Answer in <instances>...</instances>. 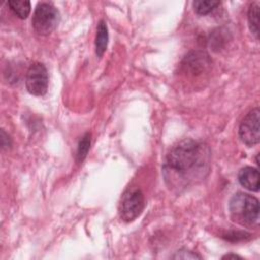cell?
Listing matches in <instances>:
<instances>
[{
	"label": "cell",
	"instance_id": "obj_1",
	"mask_svg": "<svg viewBox=\"0 0 260 260\" xmlns=\"http://www.w3.org/2000/svg\"><path fill=\"white\" fill-rule=\"evenodd\" d=\"M210 169V149L207 144L184 139L168 152L162 175L168 187L181 192L202 181Z\"/></svg>",
	"mask_w": 260,
	"mask_h": 260
},
{
	"label": "cell",
	"instance_id": "obj_2",
	"mask_svg": "<svg viewBox=\"0 0 260 260\" xmlns=\"http://www.w3.org/2000/svg\"><path fill=\"white\" fill-rule=\"evenodd\" d=\"M229 209L234 221L243 225L259 222V200L246 193H237L230 200Z\"/></svg>",
	"mask_w": 260,
	"mask_h": 260
},
{
	"label": "cell",
	"instance_id": "obj_3",
	"mask_svg": "<svg viewBox=\"0 0 260 260\" xmlns=\"http://www.w3.org/2000/svg\"><path fill=\"white\" fill-rule=\"evenodd\" d=\"M60 21L58 9L51 3L41 2L37 5L31 23L34 30L41 36H48L55 30Z\"/></svg>",
	"mask_w": 260,
	"mask_h": 260
},
{
	"label": "cell",
	"instance_id": "obj_4",
	"mask_svg": "<svg viewBox=\"0 0 260 260\" xmlns=\"http://www.w3.org/2000/svg\"><path fill=\"white\" fill-rule=\"evenodd\" d=\"M144 195L139 188H129L122 195L119 204V214L123 221L130 222L136 219L144 208Z\"/></svg>",
	"mask_w": 260,
	"mask_h": 260
},
{
	"label": "cell",
	"instance_id": "obj_5",
	"mask_svg": "<svg viewBox=\"0 0 260 260\" xmlns=\"http://www.w3.org/2000/svg\"><path fill=\"white\" fill-rule=\"evenodd\" d=\"M239 137L247 146H253L260 140V110L252 109L239 126Z\"/></svg>",
	"mask_w": 260,
	"mask_h": 260
},
{
	"label": "cell",
	"instance_id": "obj_6",
	"mask_svg": "<svg viewBox=\"0 0 260 260\" xmlns=\"http://www.w3.org/2000/svg\"><path fill=\"white\" fill-rule=\"evenodd\" d=\"M49 84V76L47 68L44 64L32 63L25 74V86L27 91L37 96H42L47 92Z\"/></svg>",
	"mask_w": 260,
	"mask_h": 260
},
{
	"label": "cell",
	"instance_id": "obj_7",
	"mask_svg": "<svg viewBox=\"0 0 260 260\" xmlns=\"http://www.w3.org/2000/svg\"><path fill=\"white\" fill-rule=\"evenodd\" d=\"M181 65L186 74L197 76L209 68L211 60L203 51H192L185 56Z\"/></svg>",
	"mask_w": 260,
	"mask_h": 260
},
{
	"label": "cell",
	"instance_id": "obj_8",
	"mask_svg": "<svg viewBox=\"0 0 260 260\" xmlns=\"http://www.w3.org/2000/svg\"><path fill=\"white\" fill-rule=\"evenodd\" d=\"M239 183L247 190L258 192L259 191V171L253 167H245L239 171L238 174Z\"/></svg>",
	"mask_w": 260,
	"mask_h": 260
},
{
	"label": "cell",
	"instance_id": "obj_9",
	"mask_svg": "<svg viewBox=\"0 0 260 260\" xmlns=\"http://www.w3.org/2000/svg\"><path fill=\"white\" fill-rule=\"evenodd\" d=\"M108 26L105 20H101L96 26V36H95V54L101 58L107 50L108 47Z\"/></svg>",
	"mask_w": 260,
	"mask_h": 260
},
{
	"label": "cell",
	"instance_id": "obj_10",
	"mask_svg": "<svg viewBox=\"0 0 260 260\" xmlns=\"http://www.w3.org/2000/svg\"><path fill=\"white\" fill-rule=\"evenodd\" d=\"M259 2L254 1L250 4L248 9V23L251 32L258 40L259 38Z\"/></svg>",
	"mask_w": 260,
	"mask_h": 260
},
{
	"label": "cell",
	"instance_id": "obj_11",
	"mask_svg": "<svg viewBox=\"0 0 260 260\" xmlns=\"http://www.w3.org/2000/svg\"><path fill=\"white\" fill-rule=\"evenodd\" d=\"M10 10L19 18L25 19L30 12V2L26 0L16 1V0H9L7 2Z\"/></svg>",
	"mask_w": 260,
	"mask_h": 260
},
{
	"label": "cell",
	"instance_id": "obj_12",
	"mask_svg": "<svg viewBox=\"0 0 260 260\" xmlns=\"http://www.w3.org/2000/svg\"><path fill=\"white\" fill-rule=\"evenodd\" d=\"M220 4L219 1L213 0H199L193 2L194 11L199 15H205L211 12L214 8H216Z\"/></svg>",
	"mask_w": 260,
	"mask_h": 260
},
{
	"label": "cell",
	"instance_id": "obj_13",
	"mask_svg": "<svg viewBox=\"0 0 260 260\" xmlns=\"http://www.w3.org/2000/svg\"><path fill=\"white\" fill-rule=\"evenodd\" d=\"M90 147V133H85L80 139L77 147V161L81 162L87 155V152Z\"/></svg>",
	"mask_w": 260,
	"mask_h": 260
},
{
	"label": "cell",
	"instance_id": "obj_14",
	"mask_svg": "<svg viewBox=\"0 0 260 260\" xmlns=\"http://www.w3.org/2000/svg\"><path fill=\"white\" fill-rule=\"evenodd\" d=\"M172 258L173 259H201V257L199 255H197L196 253H194L192 251L186 250V249L177 251Z\"/></svg>",
	"mask_w": 260,
	"mask_h": 260
},
{
	"label": "cell",
	"instance_id": "obj_15",
	"mask_svg": "<svg viewBox=\"0 0 260 260\" xmlns=\"http://www.w3.org/2000/svg\"><path fill=\"white\" fill-rule=\"evenodd\" d=\"M222 259H242V257H240L236 254H226L222 257Z\"/></svg>",
	"mask_w": 260,
	"mask_h": 260
}]
</instances>
